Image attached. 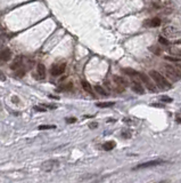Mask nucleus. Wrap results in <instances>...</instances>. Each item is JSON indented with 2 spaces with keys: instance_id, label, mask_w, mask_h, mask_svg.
I'll use <instances>...</instances> for the list:
<instances>
[{
  "instance_id": "f257e3e1",
  "label": "nucleus",
  "mask_w": 181,
  "mask_h": 183,
  "mask_svg": "<svg viewBox=\"0 0 181 183\" xmlns=\"http://www.w3.org/2000/svg\"><path fill=\"white\" fill-rule=\"evenodd\" d=\"M149 75L153 78L155 85H157L161 89H170L171 88V84H169V81L165 79V77H163V75H161V73H158L157 71L151 70V71L149 72Z\"/></svg>"
},
{
  "instance_id": "f03ea898",
  "label": "nucleus",
  "mask_w": 181,
  "mask_h": 183,
  "mask_svg": "<svg viewBox=\"0 0 181 183\" xmlns=\"http://www.w3.org/2000/svg\"><path fill=\"white\" fill-rule=\"evenodd\" d=\"M163 34L165 36L166 39H170V40H178L180 38V31L178 28H174V26H165L163 29Z\"/></svg>"
},
{
  "instance_id": "7ed1b4c3",
  "label": "nucleus",
  "mask_w": 181,
  "mask_h": 183,
  "mask_svg": "<svg viewBox=\"0 0 181 183\" xmlns=\"http://www.w3.org/2000/svg\"><path fill=\"white\" fill-rule=\"evenodd\" d=\"M138 77H139V79H140V81H142V83L145 84V86H146V88L148 89L149 92H151V93H155V92H156V85L150 80V78H149L148 75L139 72Z\"/></svg>"
},
{
  "instance_id": "20e7f679",
  "label": "nucleus",
  "mask_w": 181,
  "mask_h": 183,
  "mask_svg": "<svg viewBox=\"0 0 181 183\" xmlns=\"http://www.w3.org/2000/svg\"><path fill=\"white\" fill-rule=\"evenodd\" d=\"M164 71H165L166 75H168L170 79L174 80V81H178V80L180 79V73H179V71H178L174 66H172V65L166 64L164 66Z\"/></svg>"
},
{
  "instance_id": "39448f33",
  "label": "nucleus",
  "mask_w": 181,
  "mask_h": 183,
  "mask_svg": "<svg viewBox=\"0 0 181 183\" xmlns=\"http://www.w3.org/2000/svg\"><path fill=\"white\" fill-rule=\"evenodd\" d=\"M66 69V64L65 63H57V64H54L51 66V75L54 77H58V75H63Z\"/></svg>"
},
{
  "instance_id": "423d86ee",
  "label": "nucleus",
  "mask_w": 181,
  "mask_h": 183,
  "mask_svg": "<svg viewBox=\"0 0 181 183\" xmlns=\"http://www.w3.org/2000/svg\"><path fill=\"white\" fill-rule=\"evenodd\" d=\"M114 83H115V85L117 86V90H120V92H122L124 88H127L129 86L128 81L123 78V77H118V75H114Z\"/></svg>"
},
{
  "instance_id": "0eeeda50",
  "label": "nucleus",
  "mask_w": 181,
  "mask_h": 183,
  "mask_svg": "<svg viewBox=\"0 0 181 183\" xmlns=\"http://www.w3.org/2000/svg\"><path fill=\"white\" fill-rule=\"evenodd\" d=\"M164 160L163 159H156V160H150V162H142L137 165V167H135L133 169H141V168H147V167H153V166H157L160 164H163Z\"/></svg>"
},
{
  "instance_id": "6e6552de",
  "label": "nucleus",
  "mask_w": 181,
  "mask_h": 183,
  "mask_svg": "<svg viewBox=\"0 0 181 183\" xmlns=\"http://www.w3.org/2000/svg\"><path fill=\"white\" fill-rule=\"evenodd\" d=\"M57 165H58V162H56V160H47L41 165V168L46 172H50Z\"/></svg>"
},
{
  "instance_id": "1a4fd4ad",
  "label": "nucleus",
  "mask_w": 181,
  "mask_h": 183,
  "mask_svg": "<svg viewBox=\"0 0 181 183\" xmlns=\"http://www.w3.org/2000/svg\"><path fill=\"white\" fill-rule=\"evenodd\" d=\"M37 75H38V79H44L46 78V68L43 64H38L37 66Z\"/></svg>"
},
{
  "instance_id": "9d476101",
  "label": "nucleus",
  "mask_w": 181,
  "mask_h": 183,
  "mask_svg": "<svg viewBox=\"0 0 181 183\" xmlns=\"http://www.w3.org/2000/svg\"><path fill=\"white\" fill-rule=\"evenodd\" d=\"M145 25L150 26V28H156V26H160L161 25V20L158 17H155V19H150L148 21L145 22Z\"/></svg>"
},
{
  "instance_id": "9b49d317",
  "label": "nucleus",
  "mask_w": 181,
  "mask_h": 183,
  "mask_svg": "<svg viewBox=\"0 0 181 183\" xmlns=\"http://www.w3.org/2000/svg\"><path fill=\"white\" fill-rule=\"evenodd\" d=\"M11 51H9V49H7V48L0 52V60H1V61L7 62V61H9V60H11Z\"/></svg>"
},
{
  "instance_id": "f8f14e48",
  "label": "nucleus",
  "mask_w": 181,
  "mask_h": 183,
  "mask_svg": "<svg viewBox=\"0 0 181 183\" xmlns=\"http://www.w3.org/2000/svg\"><path fill=\"white\" fill-rule=\"evenodd\" d=\"M115 145H116V143H115L114 141H108V142H106V143H104L103 149H104L105 151H111L115 148Z\"/></svg>"
},
{
  "instance_id": "ddd939ff",
  "label": "nucleus",
  "mask_w": 181,
  "mask_h": 183,
  "mask_svg": "<svg viewBox=\"0 0 181 183\" xmlns=\"http://www.w3.org/2000/svg\"><path fill=\"white\" fill-rule=\"evenodd\" d=\"M81 86H82V88L85 89L87 93H89V94L92 95V87H91V85H90L87 80H82V81H81Z\"/></svg>"
},
{
  "instance_id": "4468645a",
  "label": "nucleus",
  "mask_w": 181,
  "mask_h": 183,
  "mask_svg": "<svg viewBox=\"0 0 181 183\" xmlns=\"http://www.w3.org/2000/svg\"><path fill=\"white\" fill-rule=\"evenodd\" d=\"M18 68H21V57H17V58L14 61V63L11 65V70H17Z\"/></svg>"
},
{
  "instance_id": "2eb2a0df",
  "label": "nucleus",
  "mask_w": 181,
  "mask_h": 183,
  "mask_svg": "<svg viewBox=\"0 0 181 183\" xmlns=\"http://www.w3.org/2000/svg\"><path fill=\"white\" fill-rule=\"evenodd\" d=\"M170 53H172V54H174V55H177V56H180V54H181L180 47H175V46L171 47V48H170Z\"/></svg>"
},
{
  "instance_id": "dca6fc26",
  "label": "nucleus",
  "mask_w": 181,
  "mask_h": 183,
  "mask_svg": "<svg viewBox=\"0 0 181 183\" xmlns=\"http://www.w3.org/2000/svg\"><path fill=\"white\" fill-rule=\"evenodd\" d=\"M114 105V102H105V103H97V107L98 108H108V107H112Z\"/></svg>"
},
{
  "instance_id": "f3484780",
  "label": "nucleus",
  "mask_w": 181,
  "mask_h": 183,
  "mask_svg": "<svg viewBox=\"0 0 181 183\" xmlns=\"http://www.w3.org/2000/svg\"><path fill=\"white\" fill-rule=\"evenodd\" d=\"M95 89L97 90V93H99L100 95H103V96H107V94L105 93V90H104V89H103L100 86H98V85H97V86L95 87Z\"/></svg>"
},
{
  "instance_id": "a211bd4d",
  "label": "nucleus",
  "mask_w": 181,
  "mask_h": 183,
  "mask_svg": "<svg viewBox=\"0 0 181 183\" xmlns=\"http://www.w3.org/2000/svg\"><path fill=\"white\" fill-rule=\"evenodd\" d=\"M16 71V75L17 77H20V78H22V77H24V75H25V71L23 70V69H21V68H18L17 70H15Z\"/></svg>"
},
{
  "instance_id": "6ab92c4d",
  "label": "nucleus",
  "mask_w": 181,
  "mask_h": 183,
  "mask_svg": "<svg viewBox=\"0 0 181 183\" xmlns=\"http://www.w3.org/2000/svg\"><path fill=\"white\" fill-rule=\"evenodd\" d=\"M51 128H56V126H54V125H41V126H39V129H51Z\"/></svg>"
},
{
  "instance_id": "aec40b11",
  "label": "nucleus",
  "mask_w": 181,
  "mask_h": 183,
  "mask_svg": "<svg viewBox=\"0 0 181 183\" xmlns=\"http://www.w3.org/2000/svg\"><path fill=\"white\" fill-rule=\"evenodd\" d=\"M41 105H42L43 108L47 109V110H48V109H56L57 108L56 104H41Z\"/></svg>"
},
{
  "instance_id": "412c9836",
  "label": "nucleus",
  "mask_w": 181,
  "mask_h": 183,
  "mask_svg": "<svg viewBox=\"0 0 181 183\" xmlns=\"http://www.w3.org/2000/svg\"><path fill=\"white\" fill-rule=\"evenodd\" d=\"M165 60H169V61H172V62H177L178 64H180V58H174V57H165Z\"/></svg>"
},
{
  "instance_id": "4be33fe9",
  "label": "nucleus",
  "mask_w": 181,
  "mask_h": 183,
  "mask_svg": "<svg viewBox=\"0 0 181 183\" xmlns=\"http://www.w3.org/2000/svg\"><path fill=\"white\" fill-rule=\"evenodd\" d=\"M161 101H163V102H165V101H168V102H172V98L169 96H161L160 97Z\"/></svg>"
},
{
  "instance_id": "5701e85b",
  "label": "nucleus",
  "mask_w": 181,
  "mask_h": 183,
  "mask_svg": "<svg viewBox=\"0 0 181 183\" xmlns=\"http://www.w3.org/2000/svg\"><path fill=\"white\" fill-rule=\"evenodd\" d=\"M34 110H37V111H40V112H46V111H47V109L43 108L42 105H41V107H34Z\"/></svg>"
},
{
  "instance_id": "b1692460",
  "label": "nucleus",
  "mask_w": 181,
  "mask_h": 183,
  "mask_svg": "<svg viewBox=\"0 0 181 183\" xmlns=\"http://www.w3.org/2000/svg\"><path fill=\"white\" fill-rule=\"evenodd\" d=\"M160 43L163 45H169V40L168 39H164L163 37H160Z\"/></svg>"
},
{
  "instance_id": "393cba45",
  "label": "nucleus",
  "mask_w": 181,
  "mask_h": 183,
  "mask_svg": "<svg viewBox=\"0 0 181 183\" xmlns=\"http://www.w3.org/2000/svg\"><path fill=\"white\" fill-rule=\"evenodd\" d=\"M66 121H67V124H73V122L76 121V118H68L66 119Z\"/></svg>"
},
{
  "instance_id": "a878e982",
  "label": "nucleus",
  "mask_w": 181,
  "mask_h": 183,
  "mask_svg": "<svg viewBox=\"0 0 181 183\" xmlns=\"http://www.w3.org/2000/svg\"><path fill=\"white\" fill-rule=\"evenodd\" d=\"M13 101H14V103H15V104H18V103L21 102V101H20V100H18L16 96H13Z\"/></svg>"
},
{
  "instance_id": "bb28decb",
  "label": "nucleus",
  "mask_w": 181,
  "mask_h": 183,
  "mask_svg": "<svg viewBox=\"0 0 181 183\" xmlns=\"http://www.w3.org/2000/svg\"><path fill=\"white\" fill-rule=\"evenodd\" d=\"M0 79H1L2 81L6 80V77H5V75H4V72H1V71H0Z\"/></svg>"
},
{
  "instance_id": "cd10ccee",
  "label": "nucleus",
  "mask_w": 181,
  "mask_h": 183,
  "mask_svg": "<svg viewBox=\"0 0 181 183\" xmlns=\"http://www.w3.org/2000/svg\"><path fill=\"white\" fill-rule=\"evenodd\" d=\"M97 126H98V124H96V122H94V124H89V127H90V128H96Z\"/></svg>"
}]
</instances>
